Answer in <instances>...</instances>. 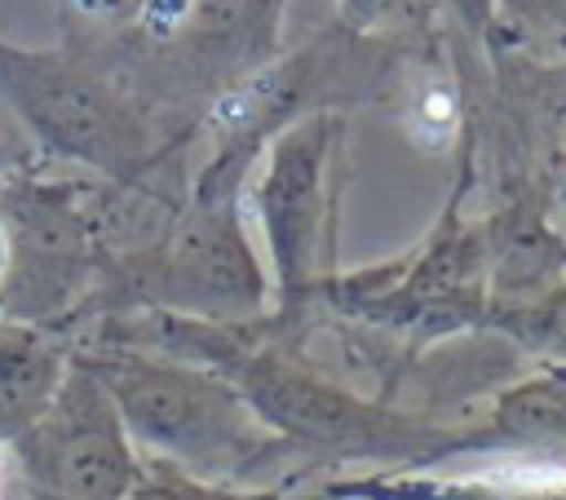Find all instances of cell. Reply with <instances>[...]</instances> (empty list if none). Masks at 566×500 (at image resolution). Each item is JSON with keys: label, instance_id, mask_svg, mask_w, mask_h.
Returning a JSON list of instances; mask_svg holds the SVG:
<instances>
[{"label": "cell", "instance_id": "cell-8", "mask_svg": "<svg viewBox=\"0 0 566 500\" xmlns=\"http://www.w3.org/2000/svg\"><path fill=\"white\" fill-rule=\"evenodd\" d=\"M491 442H566V363H544L535 376L495 398Z\"/></svg>", "mask_w": 566, "mask_h": 500}, {"label": "cell", "instance_id": "cell-7", "mask_svg": "<svg viewBox=\"0 0 566 500\" xmlns=\"http://www.w3.org/2000/svg\"><path fill=\"white\" fill-rule=\"evenodd\" d=\"M22 279L27 292H35V310L57 305L80 265H84V235L71 208L53 204V195H35L31 204H22Z\"/></svg>", "mask_w": 566, "mask_h": 500}, {"label": "cell", "instance_id": "cell-3", "mask_svg": "<svg viewBox=\"0 0 566 500\" xmlns=\"http://www.w3.org/2000/svg\"><path fill=\"white\" fill-rule=\"evenodd\" d=\"M323 296L340 314L402 327L424 341L447 336L486 319V296H491L486 243L478 230L460 226L455 208H447L438 230L411 257L363 270V274L327 279Z\"/></svg>", "mask_w": 566, "mask_h": 500}, {"label": "cell", "instance_id": "cell-10", "mask_svg": "<svg viewBox=\"0 0 566 500\" xmlns=\"http://www.w3.org/2000/svg\"><path fill=\"white\" fill-rule=\"evenodd\" d=\"M491 323L544 363H566V283H553L517 305H495Z\"/></svg>", "mask_w": 566, "mask_h": 500}, {"label": "cell", "instance_id": "cell-9", "mask_svg": "<svg viewBox=\"0 0 566 500\" xmlns=\"http://www.w3.org/2000/svg\"><path fill=\"white\" fill-rule=\"evenodd\" d=\"M349 500H566L562 482H433V478H367L336 487Z\"/></svg>", "mask_w": 566, "mask_h": 500}, {"label": "cell", "instance_id": "cell-1", "mask_svg": "<svg viewBox=\"0 0 566 500\" xmlns=\"http://www.w3.org/2000/svg\"><path fill=\"white\" fill-rule=\"evenodd\" d=\"M97 385L137 438L190 469H252L265 456L270 429L226 372L124 358L111 363Z\"/></svg>", "mask_w": 566, "mask_h": 500}, {"label": "cell", "instance_id": "cell-15", "mask_svg": "<svg viewBox=\"0 0 566 500\" xmlns=\"http://www.w3.org/2000/svg\"><path fill=\"white\" fill-rule=\"evenodd\" d=\"M71 9H84V13H115L124 0H66Z\"/></svg>", "mask_w": 566, "mask_h": 500}, {"label": "cell", "instance_id": "cell-2", "mask_svg": "<svg viewBox=\"0 0 566 500\" xmlns=\"http://www.w3.org/2000/svg\"><path fill=\"white\" fill-rule=\"evenodd\" d=\"M217 367L239 385V394L248 398V407L261 416L270 434H283L336 456H380V460L438 456L429 447L433 442L429 425L340 389L336 381L310 372L283 350H243L230 341Z\"/></svg>", "mask_w": 566, "mask_h": 500}, {"label": "cell", "instance_id": "cell-6", "mask_svg": "<svg viewBox=\"0 0 566 500\" xmlns=\"http://www.w3.org/2000/svg\"><path fill=\"white\" fill-rule=\"evenodd\" d=\"M332 115H301L287 124L252 181V212L265 230L279 305L292 310L318 288V235H323V173L332 155Z\"/></svg>", "mask_w": 566, "mask_h": 500}, {"label": "cell", "instance_id": "cell-11", "mask_svg": "<svg viewBox=\"0 0 566 500\" xmlns=\"http://www.w3.org/2000/svg\"><path fill=\"white\" fill-rule=\"evenodd\" d=\"M49 394V354L27 336H0V416L40 407Z\"/></svg>", "mask_w": 566, "mask_h": 500}, {"label": "cell", "instance_id": "cell-12", "mask_svg": "<svg viewBox=\"0 0 566 500\" xmlns=\"http://www.w3.org/2000/svg\"><path fill=\"white\" fill-rule=\"evenodd\" d=\"M137 500H248V496H221L199 487H155V491H137Z\"/></svg>", "mask_w": 566, "mask_h": 500}, {"label": "cell", "instance_id": "cell-14", "mask_svg": "<svg viewBox=\"0 0 566 500\" xmlns=\"http://www.w3.org/2000/svg\"><path fill=\"white\" fill-rule=\"evenodd\" d=\"M447 4H451L473 31H482V27L491 22V9H495V0H447Z\"/></svg>", "mask_w": 566, "mask_h": 500}, {"label": "cell", "instance_id": "cell-4", "mask_svg": "<svg viewBox=\"0 0 566 500\" xmlns=\"http://www.w3.org/2000/svg\"><path fill=\"white\" fill-rule=\"evenodd\" d=\"M252 150L226 146L199 181L195 208L159 261V296L203 323L239 327L265 305V270L239 217V177Z\"/></svg>", "mask_w": 566, "mask_h": 500}, {"label": "cell", "instance_id": "cell-16", "mask_svg": "<svg viewBox=\"0 0 566 500\" xmlns=\"http://www.w3.org/2000/svg\"><path fill=\"white\" fill-rule=\"evenodd\" d=\"M548 4H553V9H557V13L566 18V0H548Z\"/></svg>", "mask_w": 566, "mask_h": 500}, {"label": "cell", "instance_id": "cell-13", "mask_svg": "<svg viewBox=\"0 0 566 500\" xmlns=\"http://www.w3.org/2000/svg\"><path fill=\"white\" fill-rule=\"evenodd\" d=\"M389 4H394V0H340V13H345L349 27H367V22L380 18Z\"/></svg>", "mask_w": 566, "mask_h": 500}, {"label": "cell", "instance_id": "cell-5", "mask_svg": "<svg viewBox=\"0 0 566 500\" xmlns=\"http://www.w3.org/2000/svg\"><path fill=\"white\" fill-rule=\"evenodd\" d=\"M0 97L49 150L111 177H133L150 155L142 115L111 84L57 53H31L0 40Z\"/></svg>", "mask_w": 566, "mask_h": 500}]
</instances>
